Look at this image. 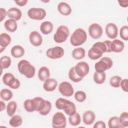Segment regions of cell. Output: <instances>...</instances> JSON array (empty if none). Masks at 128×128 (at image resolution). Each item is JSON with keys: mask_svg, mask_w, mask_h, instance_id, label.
I'll use <instances>...</instances> for the list:
<instances>
[{"mask_svg": "<svg viewBox=\"0 0 128 128\" xmlns=\"http://www.w3.org/2000/svg\"><path fill=\"white\" fill-rule=\"evenodd\" d=\"M110 40L98 42H95L88 52V56L92 60L100 58L104 52H112L110 50Z\"/></svg>", "mask_w": 128, "mask_h": 128, "instance_id": "cell-1", "label": "cell"}, {"mask_svg": "<svg viewBox=\"0 0 128 128\" xmlns=\"http://www.w3.org/2000/svg\"><path fill=\"white\" fill-rule=\"evenodd\" d=\"M56 107L58 110H62L68 116L73 115L76 112V109L74 104L66 99L60 98L55 102Z\"/></svg>", "mask_w": 128, "mask_h": 128, "instance_id": "cell-2", "label": "cell"}, {"mask_svg": "<svg viewBox=\"0 0 128 128\" xmlns=\"http://www.w3.org/2000/svg\"><path fill=\"white\" fill-rule=\"evenodd\" d=\"M18 68L20 74L28 78H31L35 75L36 68L34 66L26 60H21L18 62Z\"/></svg>", "mask_w": 128, "mask_h": 128, "instance_id": "cell-3", "label": "cell"}, {"mask_svg": "<svg viewBox=\"0 0 128 128\" xmlns=\"http://www.w3.org/2000/svg\"><path fill=\"white\" fill-rule=\"evenodd\" d=\"M87 39V34L86 31L81 28L76 29L70 38L71 44L74 46L82 45Z\"/></svg>", "mask_w": 128, "mask_h": 128, "instance_id": "cell-4", "label": "cell"}, {"mask_svg": "<svg viewBox=\"0 0 128 128\" xmlns=\"http://www.w3.org/2000/svg\"><path fill=\"white\" fill-rule=\"evenodd\" d=\"M70 34L69 29L68 26L64 25L59 26L54 34V40L56 43L64 42Z\"/></svg>", "mask_w": 128, "mask_h": 128, "instance_id": "cell-5", "label": "cell"}, {"mask_svg": "<svg viewBox=\"0 0 128 128\" xmlns=\"http://www.w3.org/2000/svg\"><path fill=\"white\" fill-rule=\"evenodd\" d=\"M113 64L112 60L108 57H103L94 64L96 72L98 73L104 72L106 70L110 69Z\"/></svg>", "mask_w": 128, "mask_h": 128, "instance_id": "cell-6", "label": "cell"}, {"mask_svg": "<svg viewBox=\"0 0 128 128\" xmlns=\"http://www.w3.org/2000/svg\"><path fill=\"white\" fill-rule=\"evenodd\" d=\"M2 80L5 85L14 90L18 88L20 85V80L16 78L13 74L10 72L6 73L2 76Z\"/></svg>", "mask_w": 128, "mask_h": 128, "instance_id": "cell-7", "label": "cell"}, {"mask_svg": "<svg viewBox=\"0 0 128 128\" xmlns=\"http://www.w3.org/2000/svg\"><path fill=\"white\" fill-rule=\"evenodd\" d=\"M66 125V118L62 112H56L52 118V126L54 128H64Z\"/></svg>", "mask_w": 128, "mask_h": 128, "instance_id": "cell-8", "label": "cell"}, {"mask_svg": "<svg viewBox=\"0 0 128 128\" xmlns=\"http://www.w3.org/2000/svg\"><path fill=\"white\" fill-rule=\"evenodd\" d=\"M28 16L32 20H43L46 16V11L42 8H32L28 11Z\"/></svg>", "mask_w": 128, "mask_h": 128, "instance_id": "cell-9", "label": "cell"}, {"mask_svg": "<svg viewBox=\"0 0 128 128\" xmlns=\"http://www.w3.org/2000/svg\"><path fill=\"white\" fill-rule=\"evenodd\" d=\"M64 54V48L60 46H56L48 49L46 55L50 58L55 60L62 58Z\"/></svg>", "mask_w": 128, "mask_h": 128, "instance_id": "cell-10", "label": "cell"}, {"mask_svg": "<svg viewBox=\"0 0 128 128\" xmlns=\"http://www.w3.org/2000/svg\"><path fill=\"white\" fill-rule=\"evenodd\" d=\"M58 90L60 94L64 96L70 97L74 93V90L72 84L68 82H62L58 85Z\"/></svg>", "mask_w": 128, "mask_h": 128, "instance_id": "cell-11", "label": "cell"}, {"mask_svg": "<svg viewBox=\"0 0 128 128\" xmlns=\"http://www.w3.org/2000/svg\"><path fill=\"white\" fill-rule=\"evenodd\" d=\"M88 34L90 37L96 40L100 38L103 32L102 27L96 23L91 24L88 27Z\"/></svg>", "mask_w": 128, "mask_h": 128, "instance_id": "cell-12", "label": "cell"}, {"mask_svg": "<svg viewBox=\"0 0 128 128\" xmlns=\"http://www.w3.org/2000/svg\"><path fill=\"white\" fill-rule=\"evenodd\" d=\"M74 70L77 74L84 78L89 72L90 66L86 62H80L74 66Z\"/></svg>", "mask_w": 128, "mask_h": 128, "instance_id": "cell-13", "label": "cell"}, {"mask_svg": "<svg viewBox=\"0 0 128 128\" xmlns=\"http://www.w3.org/2000/svg\"><path fill=\"white\" fill-rule=\"evenodd\" d=\"M105 31L106 36L110 39L116 38L118 34V28L116 25L114 23H108L106 26Z\"/></svg>", "mask_w": 128, "mask_h": 128, "instance_id": "cell-14", "label": "cell"}, {"mask_svg": "<svg viewBox=\"0 0 128 128\" xmlns=\"http://www.w3.org/2000/svg\"><path fill=\"white\" fill-rule=\"evenodd\" d=\"M29 40L30 44L34 46H40L42 42V38L41 34L36 30L32 31L29 35Z\"/></svg>", "mask_w": 128, "mask_h": 128, "instance_id": "cell-15", "label": "cell"}, {"mask_svg": "<svg viewBox=\"0 0 128 128\" xmlns=\"http://www.w3.org/2000/svg\"><path fill=\"white\" fill-rule=\"evenodd\" d=\"M58 82L57 80L54 78H48L46 80L43 84V88L46 92H52L56 88Z\"/></svg>", "mask_w": 128, "mask_h": 128, "instance_id": "cell-16", "label": "cell"}, {"mask_svg": "<svg viewBox=\"0 0 128 128\" xmlns=\"http://www.w3.org/2000/svg\"><path fill=\"white\" fill-rule=\"evenodd\" d=\"M95 119V114L92 110H86L82 114V121L86 125H91L94 123Z\"/></svg>", "mask_w": 128, "mask_h": 128, "instance_id": "cell-17", "label": "cell"}, {"mask_svg": "<svg viewBox=\"0 0 128 128\" xmlns=\"http://www.w3.org/2000/svg\"><path fill=\"white\" fill-rule=\"evenodd\" d=\"M124 48V42L118 39H114L111 42L110 50L111 51L116 53L122 52Z\"/></svg>", "mask_w": 128, "mask_h": 128, "instance_id": "cell-18", "label": "cell"}, {"mask_svg": "<svg viewBox=\"0 0 128 128\" xmlns=\"http://www.w3.org/2000/svg\"><path fill=\"white\" fill-rule=\"evenodd\" d=\"M7 16L10 19H13L17 21L21 18L22 13L19 8L12 7L8 9L7 11Z\"/></svg>", "mask_w": 128, "mask_h": 128, "instance_id": "cell-19", "label": "cell"}, {"mask_svg": "<svg viewBox=\"0 0 128 128\" xmlns=\"http://www.w3.org/2000/svg\"><path fill=\"white\" fill-rule=\"evenodd\" d=\"M58 12L63 16H67L72 12V8L66 2H60L58 5Z\"/></svg>", "mask_w": 128, "mask_h": 128, "instance_id": "cell-20", "label": "cell"}, {"mask_svg": "<svg viewBox=\"0 0 128 128\" xmlns=\"http://www.w3.org/2000/svg\"><path fill=\"white\" fill-rule=\"evenodd\" d=\"M10 54L14 58H20L24 55V50L21 46L16 45L11 48Z\"/></svg>", "mask_w": 128, "mask_h": 128, "instance_id": "cell-21", "label": "cell"}, {"mask_svg": "<svg viewBox=\"0 0 128 128\" xmlns=\"http://www.w3.org/2000/svg\"><path fill=\"white\" fill-rule=\"evenodd\" d=\"M54 26L52 22L50 21H44L40 26V30L42 34H48L52 31Z\"/></svg>", "mask_w": 128, "mask_h": 128, "instance_id": "cell-22", "label": "cell"}, {"mask_svg": "<svg viewBox=\"0 0 128 128\" xmlns=\"http://www.w3.org/2000/svg\"><path fill=\"white\" fill-rule=\"evenodd\" d=\"M50 76V71L46 66H42L38 71V79L42 82H44Z\"/></svg>", "mask_w": 128, "mask_h": 128, "instance_id": "cell-23", "label": "cell"}, {"mask_svg": "<svg viewBox=\"0 0 128 128\" xmlns=\"http://www.w3.org/2000/svg\"><path fill=\"white\" fill-rule=\"evenodd\" d=\"M5 28L10 32H14L18 28V24L16 20L13 19H8L4 23Z\"/></svg>", "mask_w": 128, "mask_h": 128, "instance_id": "cell-24", "label": "cell"}, {"mask_svg": "<svg viewBox=\"0 0 128 128\" xmlns=\"http://www.w3.org/2000/svg\"><path fill=\"white\" fill-rule=\"evenodd\" d=\"M12 38L10 36L6 33L4 32L0 34V48H5L10 43Z\"/></svg>", "mask_w": 128, "mask_h": 128, "instance_id": "cell-25", "label": "cell"}, {"mask_svg": "<svg viewBox=\"0 0 128 128\" xmlns=\"http://www.w3.org/2000/svg\"><path fill=\"white\" fill-rule=\"evenodd\" d=\"M86 54V50L82 48H78L73 50L72 55L74 58L78 60L82 59L84 58Z\"/></svg>", "mask_w": 128, "mask_h": 128, "instance_id": "cell-26", "label": "cell"}, {"mask_svg": "<svg viewBox=\"0 0 128 128\" xmlns=\"http://www.w3.org/2000/svg\"><path fill=\"white\" fill-rule=\"evenodd\" d=\"M24 106L26 110L28 112H32L36 110V106L34 99H27L24 102Z\"/></svg>", "mask_w": 128, "mask_h": 128, "instance_id": "cell-27", "label": "cell"}, {"mask_svg": "<svg viewBox=\"0 0 128 128\" xmlns=\"http://www.w3.org/2000/svg\"><path fill=\"white\" fill-rule=\"evenodd\" d=\"M22 118L18 114L14 115L10 118L9 121L10 125L14 128L18 127L22 125Z\"/></svg>", "mask_w": 128, "mask_h": 128, "instance_id": "cell-28", "label": "cell"}, {"mask_svg": "<svg viewBox=\"0 0 128 128\" xmlns=\"http://www.w3.org/2000/svg\"><path fill=\"white\" fill-rule=\"evenodd\" d=\"M106 74L104 72L102 73H98L94 72L93 76V80L94 82L98 84H102L106 80Z\"/></svg>", "mask_w": 128, "mask_h": 128, "instance_id": "cell-29", "label": "cell"}, {"mask_svg": "<svg viewBox=\"0 0 128 128\" xmlns=\"http://www.w3.org/2000/svg\"><path fill=\"white\" fill-rule=\"evenodd\" d=\"M108 126L110 128H122L118 116L111 117L108 122Z\"/></svg>", "mask_w": 128, "mask_h": 128, "instance_id": "cell-30", "label": "cell"}, {"mask_svg": "<svg viewBox=\"0 0 128 128\" xmlns=\"http://www.w3.org/2000/svg\"><path fill=\"white\" fill-rule=\"evenodd\" d=\"M17 108V104L14 101H11L8 103L6 106V113L7 114L12 117L13 116Z\"/></svg>", "mask_w": 128, "mask_h": 128, "instance_id": "cell-31", "label": "cell"}, {"mask_svg": "<svg viewBox=\"0 0 128 128\" xmlns=\"http://www.w3.org/2000/svg\"><path fill=\"white\" fill-rule=\"evenodd\" d=\"M68 122L71 126H78L80 123L81 122V118L80 114L78 112H76L73 115L69 116Z\"/></svg>", "mask_w": 128, "mask_h": 128, "instance_id": "cell-32", "label": "cell"}, {"mask_svg": "<svg viewBox=\"0 0 128 128\" xmlns=\"http://www.w3.org/2000/svg\"><path fill=\"white\" fill-rule=\"evenodd\" d=\"M33 99L34 100L36 104V111L38 112L41 111L45 106L46 100H44L43 98L39 96L35 97Z\"/></svg>", "mask_w": 128, "mask_h": 128, "instance_id": "cell-33", "label": "cell"}, {"mask_svg": "<svg viewBox=\"0 0 128 128\" xmlns=\"http://www.w3.org/2000/svg\"><path fill=\"white\" fill-rule=\"evenodd\" d=\"M68 78L74 82H80L83 79L82 78L80 77L77 74L75 71L74 66L70 69L68 72Z\"/></svg>", "mask_w": 128, "mask_h": 128, "instance_id": "cell-34", "label": "cell"}, {"mask_svg": "<svg viewBox=\"0 0 128 128\" xmlns=\"http://www.w3.org/2000/svg\"><path fill=\"white\" fill-rule=\"evenodd\" d=\"M0 96L2 100L8 101L12 98L13 94L10 90L7 88H4L0 92Z\"/></svg>", "mask_w": 128, "mask_h": 128, "instance_id": "cell-35", "label": "cell"}, {"mask_svg": "<svg viewBox=\"0 0 128 128\" xmlns=\"http://www.w3.org/2000/svg\"><path fill=\"white\" fill-rule=\"evenodd\" d=\"M11 58L6 56H3L0 58V68L4 69H6L9 68L11 64Z\"/></svg>", "mask_w": 128, "mask_h": 128, "instance_id": "cell-36", "label": "cell"}, {"mask_svg": "<svg viewBox=\"0 0 128 128\" xmlns=\"http://www.w3.org/2000/svg\"><path fill=\"white\" fill-rule=\"evenodd\" d=\"M122 78L118 76H114L110 78V85L114 88H119L120 86V82L122 80Z\"/></svg>", "mask_w": 128, "mask_h": 128, "instance_id": "cell-37", "label": "cell"}, {"mask_svg": "<svg viewBox=\"0 0 128 128\" xmlns=\"http://www.w3.org/2000/svg\"><path fill=\"white\" fill-rule=\"evenodd\" d=\"M74 97L77 102H82L86 100V95L84 92L82 90H78L75 92Z\"/></svg>", "mask_w": 128, "mask_h": 128, "instance_id": "cell-38", "label": "cell"}, {"mask_svg": "<svg viewBox=\"0 0 128 128\" xmlns=\"http://www.w3.org/2000/svg\"><path fill=\"white\" fill-rule=\"evenodd\" d=\"M120 122L122 128L128 126V113L127 112H122L119 117Z\"/></svg>", "mask_w": 128, "mask_h": 128, "instance_id": "cell-39", "label": "cell"}, {"mask_svg": "<svg viewBox=\"0 0 128 128\" xmlns=\"http://www.w3.org/2000/svg\"><path fill=\"white\" fill-rule=\"evenodd\" d=\"M52 109V104L51 102L48 100H46V104L44 108L40 112H39V114L42 116H46L48 114Z\"/></svg>", "mask_w": 128, "mask_h": 128, "instance_id": "cell-40", "label": "cell"}, {"mask_svg": "<svg viewBox=\"0 0 128 128\" xmlns=\"http://www.w3.org/2000/svg\"><path fill=\"white\" fill-rule=\"evenodd\" d=\"M120 38L126 40L127 41L128 40V26H122L120 30Z\"/></svg>", "mask_w": 128, "mask_h": 128, "instance_id": "cell-41", "label": "cell"}, {"mask_svg": "<svg viewBox=\"0 0 128 128\" xmlns=\"http://www.w3.org/2000/svg\"><path fill=\"white\" fill-rule=\"evenodd\" d=\"M120 86L122 89L125 92H127L128 91V79L125 78L124 80H122L120 82Z\"/></svg>", "mask_w": 128, "mask_h": 128, "instance_id": "cell-42", "label": "cell"}, {"mask_svg": "<svg viewBox=\"0 0 128 128\" xmlns=\"http://www.w3.org/2000/svg\"><path fill=\"white\" fill-rule=\"evenodd\" d=\"M94 128H106V125L104 122L99 120L96 122L93 126Z\"/></svg>", "mask_w": 128, "mask_h": 128, "instance_id": "cell-43", "label": "cell"}, {"mask_svg": "<svg viewBox=\"0 0 128 128\" xmlns=\"http://www.w3.org/2000/svg\"><path fill=\"white\" fill-rule=\"evenodd\" d=\"M7 15V12L6 10L4 8H0V22H2L4 19L6 17V16Z\"/></svg>", "mask_w": 128, "mask_h": 128, "instance_id": "cell-44", "label": "cell"}, {"mask_svg": "<svg viewBox=\"0 0 128 128\" xmlns=\"http://www.w3.org/2000/svg\"><path fill=\"white\" fill-rule=\"evenodd\" d=\"M15 3L18 5V6H25L27 2H28V0H14Z\"/></svg>", "mask_w": 128, "mask_h": 128, "instance_id": "cell-45", "label": "cell"}, {"mask_svg": "<svg viewBox=\"0 0 128 128\" xmlns=\"http://www.w3.org/2000/svg\"><path fill=\"white\" fill-rule=\"evenodd\" d=\"M119 5L122 8H127L128 6V0H118Z\"/></svg>", "mask_w": 128, "mask_h": 128, "instance_id": "cell-46", "label": "cell"}, {"mask_svg": "<svg viewBox=\"0 0 128 128\" xmlns=\"http://www.w3.org/2000/svg\"><path fill=\"white\" fill-rule=\"evenodd\" d=\"M6 108V104L2 100H0V111H3Z\"/></svg>", "mask_w": 128, "mask_h": 128, "instance_id": "cell-47", "label": "cell"}]
</instances>
